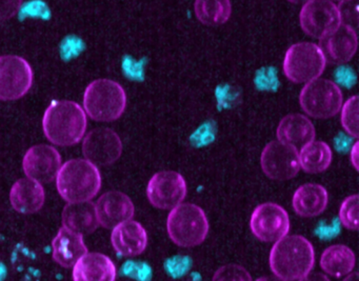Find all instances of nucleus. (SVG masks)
<instances>
[{
    "mask_svg": "<svg viewBox=\"0 0 359 281\" xmlns=\"http://www.w3.org/2000/svg\"><path fill=\"white\" fill-rule=\"evenodd\" d=\"M212 281H253L251 274L239 264H226L214 273Z\"/></svg>",
    "mask_w": 359,
    "mask_h": 281,
    "instance_id": "nucleus-29",
    "label": "nucleus"
},
{
    "mask_svg": "<svg viewBox=\"0 0 359 281\" xmlns=\"http://www.w3.org/2000/svg\"><path fill=\"white\" fill-rule=\"evenodd\" d=\"M331 1H333V3H346V1H350V0H331Z\"/></svg>",
    "mask_w": 359,
    "mask_h": 281,
    "instance_id": "nucleus-38",
    "label": "nucleus"
},
{
    "mask_svg": "<svg viewBox=\"0 0 359 281\" xmlns=\"http://www.w3.org/2000/svg\"><path fill=\"white\" fill-rule=\"evenodd\" d=\"M271 270L285 281L299 280L313 270L315 252L312 243L300 235H287L271 249Z\"/></svg>",
    "mask_w": 359,
    "mask_h": 281,
    "instance_id": "nucleus-2",
    "label": "nucleus"
},
{
    "mask_svg": "<svg viewBox=\"0 0 359 281\" xmlns=\"http://www.w3.org/2000/svg\"><path fill=\"white\" fill-rule=\"evenodd\" d=\"M359 196L351 195L342 201L339 209L340 224L350 231H357L359 228Z\"/></svg>",
    "mask_w": 359,
    "mask_h": 281,
    "instance_id": "nucleus-28",
    "label": "nucleus"
},
{
    "mask_svg": "<svg viewBox=\"0 0 359 281\" xmlns=\"http://www.w3.org/2000/svg\"><path fill=\"white\" fill-rule=\"evenodd\" d=\"M86 114L100 123H111L123 116L127 108V94L123 85L111 79H96L83 93Z\"/></svg>",
    "mask_w": 359,
    "mask_h": 281,
    "instance_id": "nucleus-4",
    "label": "nucleus"
},
{
    "mask_svg": "<svg viewBox=\"0 0 359 281\" xmlns=\"http://www.w3.org/2000/svg\"><path fill=\"white\" fill-rule=\"evenodd\" d=\"M260 165L266 177L285 181L295 177L299 172L298 150L278 140L269 142L260 156Z\"/></svg>",
    "mask_w": 359,
    "mask_h": 281,
    "instance_id": "nucleus-12",
    "label": "nucleus"
},
{
    "mask_svg": "<svg viewBox=\"0 0 359 281\" xmlns=\"http://www.w3.org/2000/svg\"><path fill=\"white\" fill-rule=\"evenodd\" d=\"M291 4H295V5H304V4L312 1V0H287Z\"/></svg>",
    "mask_w": 359,
    "mask_h": 281,
    "instance_id": "nucleus-37",
    "label": "nucleus"
},
{
    "mask_svg": "<svg viewBox=\"0 0 359 281\" xmlns=\"http://www.w3.org/2000/svg\"><path fill=\"white\" fill-rule=\"evenodd\" d=\"M319 48L325 62L344 64L350 62L357 52L358 39L353 27L341 24L335 31L319 39Z\"/></svg>",
    "mask_w": 359,
    "mask_h": 281,
    "instance_id": "nucleus-15",
    "label": "nucleus"
},
{
    "mask_svg": "<svg viewBox=\"0 0 359 281\" xmlns=\"http://www.w3.org/2000/svg\"><path fill=\"white\" fill-rule=\"evenodd\" d=\"M85 159L97 167H107L121 158L123 142L116 132L108 128L92 130L83 142Z\"/></svg>",
    "mask_w": 359,
    "mask_h": 281,
    "instance_id": "nucleus-13",
    "label": "nucleus"
},
{
    "mask_svg": "<svg viewBox=\"0 0 359 281\" xmlns=\"http://www.w3.org/2000/svg\"><path fill=\"white\" fill-rule=\"evenodd\" d=\"M276 136L278 142L299 150L304 144L315 140L316 130L309 117L294 113L281 119Z\"/></svg>",
    "mask_w": 359,
    "mask_h": 281,
    "instance_id": "nucleus-21",
    "label": "nucleus"
},
{
    "mask_svg": "<svg viewBox=\"0 0 359 281\" xmlns=\"http://www.w3.org/2000/svg\"><path fill=\"white\" fill-rule=\"evenodd\" d=\"M62 226L85 235L92 234L97 230V216L95 205L91 201L68 203L62 211Z\"/></svg>",
    "mask_w": 359,
    "mask_h": 281,
    "instance_id": "nucleus-23",
    "label": "nucleus"
},
{
    "mask_svg": "<svg viewBox=\"0 0 359 281\" xmlns=\"http://www.w3.org/2000/svg\"><path fill=\"white\" fill-rule=\"evenodd\" d=\"M195 16L205 26L226 24L232 15L231 0H195Z\"/></svg>",
    "mask_w": 359,
    "mask_h": 281,
    "instance_id": "nucleus-26",
    "label": "nucleus"
},
{
    "mask_svg": "<svg viewBox=\"0 0 359 281\" xmlns=\"http://www.w3.org/2000/svg\"><path fill=\"white\" fill-rule=\"evenodd\" d=\"M350 161L351 165H353L356 171L359 170V142H355L351 148L350 152Z\"/></svg>",
    "mask_w": 359,
    "mask_h": 281,
    "instance_id": "nucleus-33",
    "label": "nucleus"
},
{
    "mask_svg": "<svg viewBox=\"0 0 359 281\" xmlns=\"http://www.w3.org/2000/svg\"><path fill=\"white\" fill-rule=\"evenodd\" d=\"M32 67L18 55L0 56V100L12 102L24 97L33 85Z\"/></svg>",
    "mask_w": 359,
    "mask_h": 281,
    "instance_id": "nucleus-8",
    "label": "nucleus"
},
{
    "mask_svg": "<svg viewBox=\"0 0 359 281\" xmlns=\"http://www.w3.org/2000/svg\"><path fill=\"white\" fill-rule=\"evenodd\" d=\"M329 203L327 189L321 184H306L295 191L292 207L302 218H314L323 214Z\"/></svg>",
    "mask_w": 359,
    "mask_h": 281,
    "instance_id": "nucleus-22",
    "label": "nucleus"
},
{
    "mask_svg": "<svg viewBox=\"0 0 359 281\" xmlns=\"http://www.w3.org/2000/svg\"><path fill=\"white\" fill-rule=\"evenodd\" d=\"M18 13L22 18H43V20H49L51 16L49 8L41 0H33V1L26 4L24 7L22 6Z\"/></svg>",
    "mask_w": 359,
    "mask_h": 281,
    "instance_id": "nucleus-31",
    "label": "nucleus"
},
{
    "mask_svg": "<svg viewBox=\"0 0 359 281\" xmlns=\"http://www.w3.org/2000/svg\"><path fill=\"white\" fill-rule=\"evenodd\" d=\"M327 62L318 45L297 43L292 45L283 57V70L285 77L294 83H306L320 78Z\"/></svg>",
    "mask_w": 359,
    "mask_h": 281,
    "instance_id": "nucleus-6",
    "label": "nucleus"
},
{
    "mask_svg": "<svg viewBox=\"0 0 359 281\" xmlns=\"http://www.w3.org/2000/svg\"><path fill=\"white\" fill-rule=\"evenodd\" d=\"M58 194L68 203L91 201L102 188L97 165L87 159H71L60 167L56 176Z\"/></svg>",
    "mask_w": 359,
    "mask_h": 281,
    "instance_id": "nucleus-3",
    "label": "nucleus"
},
{
    "mask_svg": "<svg viewBox=\"0 0 359 281\" xmlns=\"http://www.w3.org/2000/svg\"><path fill=\"white\" fill-rule=\"evenodd\" d=\"M255 281H285L283 280V279L278 278V277L276 276H264V277H260V278H258L257 280Z\"/></svg>",
    "mask_w": 359,
    "mask_h": 281,
    "instance_id": "nucleus-35",
    "label": "nucleus"
},
{
    "mask_svg": "<svg viewBox=\"0 0 359 281\" xmlns=\"http://www.w3.org/2000/svg\"><path fill=\"white\" fill-rule=\"evenodd\" d=\"M88 253L83 235L62 226L52 241V257L62 268H73Z\"/></svg>",
    "mask_w": 359,
    "mask_h": 281,
    "instance_id": "nucleus-20",
    "label": "nucleus"
},
{
    "mask_svg": "<svg viewBox=\"0 0 359 281\" xmlns=\"http://www.w3.org/2000/svg\"><path fill=\"white\" fill-rule=\"evenodd\" d=\"M72 276L73 281H116V266L104 254L88 252L73 266Z\"/></svg>",
    "mask_w": 359,
    "mask_h": 281,
    "instance_id": "nucleus-18",
    "label": "nucleus"
},
{
    "mask_svg": "<svg viewBox=\"0 0 359 281\" xmlns=\"http://www.w3.org/2000/svg\"><path fill=\"white\" fill-rule=\"evenodd\" d=\"M62 167V155L57 149L48 144L31 146L22 159V169L27 177L41 184H49L56 179Z\"/></svg>",
    "mask_w": 359,
    "mask_h": 281,
    "instance_id": "nucleus-14",
    "label": "nucleus"
},
{
    "mask_svg": "<svg viewBox=\"0 0 359 281\" xmlns=\"http://www.w3.org/2000/svg\"><path fill=\"white\" fill-rule=\"evenodd\" d=\"M111 243L118 255L135 257L146 251L148 233L140 222L127 220L113 228Z\"/></svg>",
    "mask_w": 359,
    "mask_h": 281,
    "instance_id": "nucleus-17",
    "label": "nucleus"
},
{
    "mask_svg": "<svg viewBox=\"0 0 359 281\" xmlns=\"http://www.w3.org/2000/svg\"><path fill=\"white\" fill-rule=\"evenodd\" d=\"M87 125L85 110L72 100H53L43 114V133L55 146L79 144L85 137Z\"/></svg>",
    "mask_w": 359,
    "mask_h": 281,
    "instance_id": "nucleus-1",
    "label": "nucleus"
},
{
    "mask_svg": "<svg viewBox=\"0 0 359 281\" xmlns=\"http://www.w3.org/2000/svg\"><path fill=\"white\" fill-rule=\"evenodd\" d=\"M209 230V220L205 211L194 203H180L168 215V234L178 247H194L201 245Z\"/></svg>",
    "mask_w": 359,
    "mask_h": 281,
    "instance_id": "nucleus-5",
    "label": "nucleus"
},
{
    "mask_svg": "<svg viewBox=\"0 0 359 281\" xmlns=\"http://www.w3.org/2000/svg\"><path fill=\"white\" fill-rule=\"evenodd\" d=\"M290 228L289 214L274 203L257 205L250 219L252 234L262 242H276L289 234Z\"/></svg>",
    "mask_w": 359,
    "mask_h": 281,
    "instance_id": "nucleus-10",
    "label": "nucleus"
},
{
    "mask_svg": "<svg viewBox=\"0 0 359 281\" xmlns=\"http://www.w3.org/2000/svg\"><path fill=\"white\" fill-rule=\"evenodd\" d=\"M22 0H0V22L14 18L22 8Z\"/></svg>",
    "mask_w": 359,
    "mask_h": 281,
    "instance_id": "nucleus-32",
    "label": "nucleus"
},
{
    "mask_svg": "<svg viewBox=\"0 0 359 281\" xmlns=\"http://www.w3.org/2000/svg\"><path fill=\"white\" fill-rule=\"evenodd\" d=\"M344 281H359L358 280V273L352 272L350 274L346 275V278L344 279Z\"/></svg>",
    "mask_w": 359,
    "mask_h": 281,
    "instance_id": "nucleus-36",
    "label": "nucleus"
},
{
    "mask_svg": "<svg viewBox=\"0 0 359 281\" xmlns=\"http://www.w3.org/2000/svg\"><path fill=\"white\" fill-rule=\"evenodd\" d=\"M339 8L331 0H312L302 5L299 25L304 34L321 39L341 25Z\"/></svg>",
    "mask_w": 359,
    "mask_h": 281,
    "instance_id": "nucleus-9",
    "label": "nucleus"
},
{
    "mask_svg": "<svg viewBox=\"0 0 359 281\" xmlns=\"http://www.w3.org/2000/svg\"><path fill=\"white\" fill-rule=\"evenodd\" d=\"M98 224L102 228H113L121 222L132 219L135 214L133 201L125 193L110 191L95 203Z\"/></svg>",
    "mask_w": 359,
    "mask_h": 281,
    "instance_id": "nucleus-16",
    "label": "nucleus"
},
{
    "mask_svg": "<svg viewBox=\"0 0 359 281\" xmlns=\"http://www.w3.org/2000/svg\"><path fill=\"white\" fill-rule=\"evenodd\" d=\"M333 160V152L329 144L321 140H313L298 150L300 169L306 173L319 174L327 171Z\"/></svg>",
    "mask_w": 359,
    "mask_h": 281,
    "instance_id": "nucleus-25",
    "label": "nucleus"
},
{
    "mask_svg": "<svg viewBox=\"0 0 359 281\" xmlns=\"http://www.w3.org/2000/svg\"><path fill=\"white\" fill-rule=\"evenodd\" d=\"M298 281H331L329 277L321 273H309L306 276L302 277Z\"/></svg>",
    "mask_w": 359,
    "mask_h": 281,
    "instance_id": "nucleus-34",
    "label": "nucleus"
},
{
    "mask_svg": "<svg viewBox=\"0 0 359 281\" xmlns=\"http://www.w3.org/2000/svg\"><path fill=\"white\" fill-rule=\"evenodd\" d=\"M356 257L354 252L344 245L327 247L321 254L320 268L330 276L341 278L354 270Z\"/></svg>",
    "mask_w": 359,
    "mask_h": 281,
    "instance_id": "nucleus-24",
    "label": "nucleus"
},
{
    "mask_svg": "<svg viewBox=\"0 0 359 281\" xmlns=\"http://www.w3.org/2000/svg\"><path fill=\"white\" fill-rule=\"evenodd\" d=\"M188 188L182 174L174 171H161L154 174L147 186V197L153 207L159 210H172L182 203Z\"/></svg>",
    "mask_w": 359,
    "mask_h": 281,
    "instance_id": "nucleus-11",
    "label": "nucleus"
},
{
    "mask_svg": "<svg viewBox=\"0 0 359 281\" xmlns=\"http://www.w3.org/2000/svg\"><path fill=\"white\" fill-rule=\"evenodd\" d=\"M85 43L79 37L71 35L66 37L60 45V55L62 60H70L77 57L85 50Z\"/></svg>",
    "mask_w": 359,
    "mask_h": 281,
    "instance_id": "nucleus-30",
    "label": "nucleus"
},
{
    "mask_svg": "<svg viewBox=\"0 0 359 281\" xmlns=\"http://www.w3.org/2000/svg\"><path fill=\"white\" fill-rule=\"evenodd\" d=\"M358 109L359 97L357 95L348 98L340 109L341 127L351 137L358 138L359 136Z\"/></svg>",
    "mask_w": 359,
    "mask_h": 281,
    "instance_id": "nucleus-27",
    "label": "nucleus"
},
{
    "mask_svg": "<svg viewBox=\"0 0 359 281\" xmlns=\"http://www.w3.org/2000/svg\"><path fill=\"white\" fill-rule=\"evenodd\" d=\"M342 104L341 89L329 79H315L306 83L300 91V107L312 118H332L340 112Z\"/></svg>",
    "mask_w": 359,
    "mask_h": 281,
    "instance_id": "nucleus-7",
    "label": "nucleus"
},
{
    "mask_svg": "<svg viewBox=\"0 0 359 281\" xmlns=\"http://www.w3.org/2000/svg\"><path fill=\"white\" fill-rule=\"evenodd\" d=\"M46 192L43 184L32 178H20L10 191L12 207L20 214H34L45 205Z\"/></svg>",
    "mask_w": 359,
    "mask_h": 281,
    "instance_id": "nucleus-19",
    "label": "nucleus"
}]
</instances>
